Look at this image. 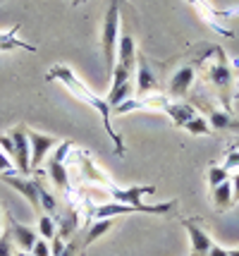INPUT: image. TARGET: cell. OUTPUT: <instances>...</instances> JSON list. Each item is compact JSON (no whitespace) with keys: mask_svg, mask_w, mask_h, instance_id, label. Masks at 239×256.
<instances>
[{"mask_svg":"<svg viewBox=\"0 0 239 256\" xmlns=\"http://www.w3.org/2000/svg\"><path fill=\"white\" fill-rule=\"evenodd\" d=\"M48 82H57V84H62L65 89L74 96L77 100H81V103H86L89 108H93V110L101 115V122L103 127H105V132H108V136L115 142V154L117 156H125V142H122V136H120V132H115L113 122H110V112H113V108L105 103V98H101V96H96L84 82H81L72 70H69L67 65H53L50 70H48L46 74Z\"/></svg>","mask_w":239,"mask_h":256,"instance_id":"cell-1","label":"cell"},{"mask_svg":"<svg viewBox=\"0 0 239 256\" xmlns=\"http://www.w3.org/2000/svg\"><path fill=\"white\" fill-rule=\"evenodd\" d=\"M122 0H110L108 2V10L103 17V29H101V48H103V58H105V72L108 77H113L115 70V56H117V41H120V12H122Z\"/></svg>","mask_w":239,"mask_h":256,"instance_id":"cell-2","label":"cell"},{"mask_svg":"<svg viewBox=\"0 0 239 256\" xmlns=\"http://www.w3.org/2000/svg\"><path fill=\"white\" fill-rule=\"evenodd\" d=\"M177 208V201H165V204H103L93 208V218H117L122 213H148V216H170Z\"/></svg>","mask_w":239,"mask_h":256,"instance_id":"cell-3","label":"cell"},{"mask_svg":"<svg viewBox=\"0 0 239 256\" xmlns=\"http://www.w3.org/2000/svg\"><path fill=\"white\" fill-rule=\"evenodd\" d=\"M0 180L5 182V184H10L12 190H17L22 194L24 199L31 204V208L36 211V216H41L43 208H41V180H31V178H24L19 172H5V175H0Z\"/></svg>","mask_w":239,"mask_h":256,"instance_id":"cell-4","label":"cell"},{"mask_svg":"<svg viewBox=\"0 0 239 256\" xmlns=\"http://www.w3.org/2000/svg\"><path fill=\"white\" fill-rule=\"evenodd\" d=\"M113 86L108 91V96H105V103L110 106V108H117V106H122L125 100L132 98V91H134V84H132V70H127L122 65H115L113 70Z\"/></svg>","mask_w":239,"mask_h":256,"instance_id":"cell-5","label":"cell"},{"mask_svg":"<svg viewBox=\"0 0 239 256\" xmlns=\"http://www.w3.org/2000/svg\"><path fill=\"white\" fill-rule=\"evenodd\" d=\"M218 60L216 62H211L208 65V79H211V84L220 91V98L225 106H230V86H232V70H230L228 60H225V53L218 48L216 50Z\"/></svg>","mask_w":239,"mask_h":256,"instance_id":"cell-6","label":"cell"},{"mask_svg":"<svg viewBox=\"0 0 239 256\" xmlns=\"http://www.w3.org/2000/svg\"><path fill=\"white\" fill-rule=\"evenodd\" d=\"M12 158H14V168L17 172L29 178L31 172V148H29V136H26V127H12Z\"/></svg>","mask_w":239,"mask_h":256,"instance_id":"cell-7","label":"cell"},{"mask_svg":"<svg viewBox=\"0 0 239 256\" xmlns=\"http://www.w3.org/2000/svg\"><path fill=\"white\" fill-rule=\"evenodd\" d=\"M69 148H72L69 142H60L57 151L50 156V160H48V175L53 180V184L62 192H69V175H67V163H65Z\"/></svg>","mask_w":239,"mask_h":256,"instance_id":"cell-8","label":"cell"},{"mask_svg":"<svg viewBox=\"0 0 239 256\" xmlns=\"http://www.w3.org/2000/svg\"><path fill=\"white\" fill-rule=\"evenodd\" d=\"M26 136H29V148H31V172H41L48 151L57 146V139L36 132V130H26Z\"/></svg>","mask_w":239,"mask_h":256,"instance_id":"cell-9","label":"cell"},{"mask_svg":"<svg viewBox=\"0 0 239 256\" xmlns=\"http://www.w3.org/2000/svg\"><path fill=\"white\" fill-rule=\"evenodd\" d=\"M160 112H165L168 118H170L172 122L177 124V127H182V130H187L189 124L199 118V112H196V108H194L192 103H184V100H163V108H160Z\"/></svg>","mask_w":239,"mask_h":256,"instance_id":"cell-10","label":"cell"},{"mask_svg":"<svg viewBox=\"0 0 239 256\" xmlns=\"http://www.w3.org/2000/svg\"><path fill=\"white\" fill-rule=\"evenodd\" d=\"M194 79H196V70H194L192 65L180 67L170 77V82H168V94H170L175 100H182L184 96L189 94V89H192Z\"/></svg>","mask_w":239,"mask_h":256,"instance_id":"cell-11","label":"cell"},{"mask_svg":"<svg viewBox=\"0 0 239 256\" xmlns=\"http://www.w3.org/2000/svg\"><path fill=\"white\" fill-rule=\"evenodd\" d=\"M182 225H184V230L189 232V240H192V254L194 256H206L208 254L211 246H213L211 234L206 232L196 220H189V218H182Z\"/></svg>","mask_w":239,"mask_h":256,"instance_id":"cell-12","label":"cell"},{"mask_svg":"<svg viewBox=\"0 0 239 256\" xmlns=\"http://www.w3.org/2000/svg\"><path fill=\"white\" fill-rule=\"evenodd\" d=\"M158 89V77L156 72L151 70V65L146 62V58L139 53L137 56V94L139 98H146L148 94Z\"/></svg>","mask_w":239,"mask_h":256,"instance_id":"cell-13","label":"cell"},{"mask_svg":"<svg viewBox=\"0 0 239 256\" xmlns=\"http://www.w3.org/2000/svg\"><path fill=\"white\" fill-rule=\"evenodd\" d=\"M137 38L129 32H120V41H117V65L127 67L134 72V65H137Z\"/></svg>","mask_w":239,"mask_h":256,"instance_id":"cell-14","label":"cell"},{"mask_svg":"<svg viewBox=\"0 0 239 256\" xmlns=\"http://www.w3.org/2000/svg\"><path fill=\"white\" fill-rule=\"evenodd\" d=\"M108 192H110V196H113L115 204H144L141 199L156 194V187L144 184V187H127V190H120V187L108 184Z\"/></svg>","mask_w":239,"mask_h":256,"instance_id":"cell-15","label":"cell"},{"mask_svg":"<svg viewBox=\"0 0 239 256\" xmlns=\"http://www.w3.org/2000/svg\"><path fill=\"white\" fill-rule=\"evenodd\" d=\"M10 234H12V242L19 246V252H31V246H34L36 240H38V232H36V230L17 223L14 218H10Z\"/></svg>","mask_w":239,"mask_h":256,"instance_id":"cell-16","label":"cell"},{"mask_svg":"<svg viewBox=\"0 0 239 256\" xmlns=\"http://www.w3.org/2000/svg\"><path fill=\"white\" fill-rule=\"evenodd\" d=\"M19 24H12L7 32H0V53H10V50H26V53H36V46H29L26 41L17 38Z\"/></svg>","mask_w":239,"mask_h":256,"instance_id":"cell-17","label":"cell"},{"mask_svg":"<svg viewBox=\"0 0 239 256\" xmlns=\"http://www.w3.org/2000/svg\"><path fill=\"white\" fill-rule=\"evenodd\" d=\"M211 199H213V206L218 211H228L230 206L235 204V194H232V182H223L211 190Z\"/></svg>","mask_w":239,"mask_h":256,"instance_id":"cell-18","label":"cell"},{"mask_svg":"<svg viewBox=\"0 0 239 256\" xmlns=\"http://www.w3.org/2000/svg\"><path fill=\"white\" fill-rule=\"evenodd\" d=\"M113 225H115V218H103V220H96V223L89 228V232H86V237H84V242H81V244L84 246L93 244L98 237H103L105 232H110V230H113Z\"/></svg>","mask_w":239,"mask_h":256,"instance_id":"cell-19","label":"cell"},{"mask_svg":"<svg viewBox=\"0 0 239 256\" xmlns=\"http://www.w3.org/2000/svg\"><path fill=\"white\" fill-rule=\"evenodd\" d=\"M211 130H239V122L230 115V112H220V110H213L211 112Z\"/></svg>","mask_w":239,"mask_h":256,"instance_id":"cell-20","label":"cell"},{"mask_svg":"<svg viewBox=\"0 0 239 256\" xmlns=\"http://www.w3.org/2000/svg\"><path fill=\"white\" fill-rule=\"evenodd\" d=\"M38 234H41V240H48V242L57 234V225L53 216H48V213L38 216Z\"/></svg>","mask_w":239,"mask_h":256,"instance_id":"cell-21","label":"cell"},{"mask_svg":"<svg viewBox=\"0 0 239 256\" xmlns=\"http://www.w3.org/2000/svg\"><path fill=\"white\" fill-rule=\"evenodd\" d=\"M230 180V170L225 166H211L208 168V184H211V190L218 187V184H223V182H228Z\"/></svg>","mask_w":239,"mask_h":256,"instance_id":"cell-22","label":"cell"},{"mask_svg":"<svg viewBox=\"0 0 239 256\" xmlns=\"http://www.w3.org/2000/svg\"><path fill=\"white\" fill-rule=\"evenodd\" d=\"M81 168H84V175H86V180H91V182H103V184H108V180L103 178L101 172L93 168V163L89 160V158L81 154Z\"/></svg>","mask_w":239,"mask_h":256,"instance_id":"cell-23","label":"cell"},{"mask_svg":"<svg viewBox=\"0 0 239 256\" xmlns=\"http://www.w3.org/2000/svg\"><path fill=\"white\" fill-rule=\"evenodd\" d=\"M12 234L10 230L7 232H0V256H14V249H12Z\"/></svg>","mask_w":239,"mask_h":256,"instance_id":"cell-24","label":"cell"},{"mask_svg":"<svg viewBox=\"0 0 239 256\" xmlns=\"http://www.w3.org/2000/svg\"><path fill=\"white\" fill-rule=\"evenodd\" d=\"M31 254L34 256H50V244H48V240H36V244L31 246Z\"/></svg>","mask_w":239,"mask_h":256,"instance_id":"cell-25","label":"cell"},{"mask_svg":"<svg viewBox=\"0 0 239 256\" xmlns=\"http://www.w3.org/2000/svg\"><path fill=\"white\" fill-rule=\"evenodd\" d=\"M5 172H17V168H14V163L10 160L7 154L0 151V175H5Z\"/></svg>","mask_w":239,"mask_h":256,"instance_id":"cell-26","label":"cell"},{"mask_svg":"<svg viewBox=\"0 0 239 256\" xmlns=\"http://www.w3.org/2000/svg\"><path fill=\"white\" fill-rule=\"evenodd\" d=\"M225 168H228V170H232V168H239V148H235V151H230V154H228Z\"/></svg>","mask_w":239,"mask_h":256,"instance_id":"cell-27","label":"cell"},{"mask_svg":"<svg viewBox=\"0 0 239 256\" xmlns=\"http://www.w3.org/2000/svg\"><path fill=\"white\" fill-rule=\"evenodd\" d=\"M77 252H79V244H77V240H72V242H67L65 252H62L60 256H77Z\"/></svg>","mask_w":239,"mask_h":256,"instance_id":"cell-28","label":"cell"},{"mask_svg":"<svg viewBox=\"0 0 239 256\" xmlns=\"http://www.w3.org/2000/svg\"><path fill=\"white\" fill-rule=\"evenodd\" d=\"M206 256H230V252H228V249H223V246L213 244V246H211V252H208Z\"/></svg>","mask_w":239,"mask_h":256,"instance_id":"cell-29","label":"cell"},{"mask_svg":"<svg viewBox=\"0 0 239 256\" xmlns=\"http://www.w3.org/2000/svg\"><path fill=\"white\" fill-rule=\"evenodd\" d=\"M230 182H232V194H235V201H239V172L230 180Z\"/></svg>","mask_w":239,"mask_h":256,"instance_id":"cell-30","label":"cell"},{"mask_svg":"<svg viewBox=\"0 0 239 256\" xmlns=\"http://www.w3.org/2000/svg\"><path fill=\"white\" fill-rule=\"evenodd\" d=\"M14 256H34V254H31V252H19V249H17V252H14Z\"/></svg>","mask_w":239,"mask_h":256,"instance_id":"cell-31","label":"cell"},{"mask_svg":"<svg viewBox=\"0 0 239 256\" xmlns=\"http://www.w3.org/2000/svg\"><path fill=\"white\" fill-rule=\"evenodd\" d=\"M2 223H5V213H2V208H0V232H2Z\"/></svg>","mask_w":239,"mask_h":256,"instance_id":"cell-32","label":"cell"},{"mask_svg":"<svg viewBox=\"0 0 239 256\" xmlns=\"http://www.w3.org/2000/svg\"><path fill=\"white\" fill-rule=\"evenodd\" d=\"M230 256H239V249H235V252H230Z\"/></svg>","mask_w":239,"mask_h":256,"instance_id":"cell-33","label":"cell"},{"mask_svg":"<svg viewBox=\"0 0 239 256\" xmlns=\"http://www.w3.org/2000/svg\"><path fill=\"white\" fill-rule=\"evenodd\" d=\"M235 148H239V139H237V144H235Z\"/></svg>","mask_w":239,"mask_h":256,"instance_id":"cell-34","label":"cell"}]
</instances>
